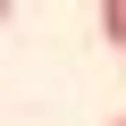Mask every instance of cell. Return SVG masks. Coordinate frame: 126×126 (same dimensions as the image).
I'll list each match as a JSON object with an SVG mask.
<instances>
[{
    "label": "cell",
    "mask_w": 126,
    "mask_h": 126,
    "mask_svg": "<svg viewBox=\"0 0 126 126\" xmlns=\"http://www.w3.org/2000/svg\"><path fill=\"white\" fill-rule=\"evenodd\" d=\"M93 9H101V42L126 50V0H93Z\"/></svg>",
    "instance_id": "obj_1"
},
{
    "label": "cell",
    "mask_w": 126,
    "mask_h": 126,
    "mask_svg": "<svg viewBox=\"0 0 126 126\" xmlns=\"http://www.w3.org/2000/svg\"><path fill=\"white\" fill-rule=\"evenodd\" d=\"M9 17H17V0H0V25H9Z\"/></svg>",
    "instance_id": "obj_2"
},
{
    "label": "cell",
    "mask_w": 126,
    "mask_h": 126,
    "mask_svg": "<svg viewBox=\"0 0 126 126\" xmlns=\"http://www.w3.org/2000/svg\"><path fill=\"white\" fill-rule=\"evenodd\" d=\"M118 126H126V118H118Z\"/></svg>",
    "instance_id": "obj_3"
},
{
    "label": "cell",
    "mask_w": 126,
    "mask_h": 126,
    "mask_svg": "<svg viewBox=\"0 0 126 126\" xmlns=\"http://www.w3.org/2000/svg\"><path fill=\"white\" fill-rule=\"evenodd\" d=\"M118 59H126V50H118Z\"/></svg>",
    "instance_id": "obj_4"
}]
</instances>
